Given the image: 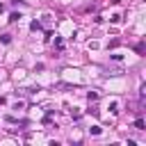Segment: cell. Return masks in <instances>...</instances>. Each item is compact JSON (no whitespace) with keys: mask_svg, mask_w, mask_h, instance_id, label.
<instances>
[{"mask_svg":"<svg viewBox=\"0 0 146 146\" xmlns=\"http://www.w3.org/2000/svg\"><path fill=\"white\" fill-rule=\"evenodd\" d=\"M135 128H137V130H144V121L137 119V121H135Z\"/></svg>","mask_w":146,"mask_h":146,"instance_id":"obj_1","label":"cell"},{"mask_svg":"<svg viewBox=\"0 0 146 146\" xmlns=\"http://www.w3.org/2000/svg\"><path fill=\"white\" fill-rule=\"evenodd\" d=\"M89 132H91V135H100V128H98V125H91Z\"/></svg>","mask_w":146,"mask_h":146,"instance_id":"obj_2","label":"cell"},{"mask_svg":"<svg viewBox=\"0 0 146 146\" xmlns=\"http://www.w3.org/2000/svg\"><path fill=\"white\" fill-rule=\"evenodd\" d=\"M87 98H89V100H96V98H98V94H96V91H89V94H87Z\"/></svg>","mask_w":146,"mask_h":146,"instance_id":"obj_3","label":"cell"},{"mask_svg":"<svg viewBox=\"0 0 146 146\" xmlns=\"http://www.w3.org/2000/svg\"><path fill=\"white\" fill-rule=\"evenodd\" d=\"M18 18H21V14H11V16H9V21H11V23H16Z\"/></svg>","mask_w":146,"mask_h":146,"instance_id":"obj_4","label":"cell"},{"mask_svg":"<svg viewBox=\"0 0 146 146\" xmlns=\"http://www.w3.org/2000/svg\"><path fill=\"white\" fill-rule=\"evenodd\" d=\"M32 30H41V23H36V21H32V25H30Z\"/></svg>","mask_w":146,"mask_h":146,"instance_id":"obj_5","label":"cell"},{"mask_svg":"<svg viewBox=\"0 0 146 146\" xmlns=\"http://www.w3.org/2000/svg\"><path fill=\"white\" fill-rule=\"evenodd\" d=\"M0 39H2V43H9V41H11V36H9V34H2Z\"/></svg>","mask_w":146,"mask_h":146,"instance_id":"obj_6","label":"cell"},{"mask_svg":"<svg viewBox=\"0 0 146 146\" xmlns=\"http://www.w3.org/2000/svg\"><path fill=\"white\" fill-rule=\"evenodd\" d=\"M2 103H5V98H2V96H0V105H2Z\"/></svg>","mask_w":146,"mask_h":146,"instance_id":"obj_7","label":"cell"}]
</instances>
